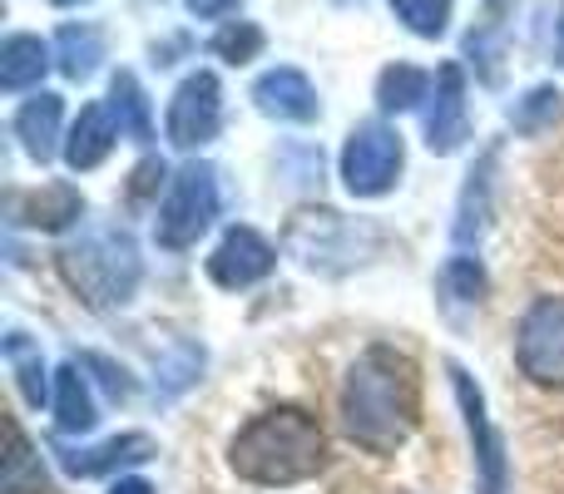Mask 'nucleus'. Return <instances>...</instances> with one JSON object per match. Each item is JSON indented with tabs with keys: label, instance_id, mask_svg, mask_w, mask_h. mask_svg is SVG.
<instances>
[{
	"label": "nucleus",
	"instance_id": "nucleus-21",
	"mask_svg": "<svg viewBox=\"0 0 564 494\" xmlns=\"http://www.w3.org/2000/svg\"><path fill=\"white\" fill-rule=\"evenodd\" d=\"M79 213H85V198H79L69 184H50V188H40V194L30 198L25 223L45 228V233H59V228H69Z\"/></svg>",
	"mask_w": 564,
	"mask_h": 494
},
{
	"label": "nucleus",
	"instance_id": "nucleus-3",
	"mask_svg": "<svg viewBox=\"0 0 564 494\" xmlns=\"http://www.w3.org/2000/svg\"><path fill=\"white\" fill-rule=\"evenodd\" d=\"M59 272L89 307H124L139 287V248L124 228H99L59 252Z\"/></svg>",
	"mask_w": 564,
	"mask_h": 494
},
{
	"label": "nucleus",
	"instance_id": "nucleus-15",
	"mask_svg": "<svg viewBox=\"0 0 564 494\" xmlns=\"http://www.w3.org/2000/svg\"><path fill=\"white\" fill-rule=\"evenodd\" d=\"M149 455H154V440L134 430V436H115L95 450H75V455H65V470L79 475V480H89V475H109V470H119V465H139V460H149Z\"/></svg>",
	"mask_w": 564,
	"mask_h": 494
},
{
	"label": "nucleus",
	"instance_id": "nucleus-27",
	"mask_svg": "<svg viewBox=\"0 0 564 494\" xmlns=\"http://www.w3.org/2000/svg\"><path fill=\"white\" fill-rule=\"evenodd\" d=\"M441 292H446V301H480L486 297V272H480L476 257H451L446 267H441Z\"/></svg>",
	"mask_w": 564,
	"mask_h": 494
},
{
	"label": "nucleus",
	"instance_id": "nucleus-18",
	"mask_svg": "<svg viewBox=\"0 0 564 494\" xmlns=\"http://www.w3.org/2000/svg\"><path fill=\"white\" fill-rule=\"evenodd\" d=\"M95 420H99V410H95V391H89L85 371L79 366L55 371V426L59 430H89Z\"/></svg>",
	"mask_w": 564,
	"mask_h": 494
},
{
	"label": "nucleus",
	"instance_id": "nucleus-28",
	"mask_svg": "<svg viewBox=\"0 0 564 494\" xmlns=\"http://www.w3.org/2000/svg\"><path fill=\"white\" fill-rule=\"evenodd\" d=\"M188 10H194L198 20H224V15H234L238 10V0H184Z\"/></svg>",
	"mask_w": 564,
	"mask_h": 494
},
{
	"label": "nucleus",
	"instance_id": "nucleus-2",
	"mask_svg": "<svg viewBox=\"0 0 564 494\" xmlns=\"http://www.w3.org/2000/svg\"><path fill=\"white\" fill-rule=\"evenodd\" d=\"M228 465L248 480V485H302L327 465V436H322L317 416L302 406H278L253 416L228 446Z\"/></svg>",
	"mask_w": 564,
	"mask_h": 494
},
{
	"label": "nucleus",
	"instance_id": "nucleus-16",
	"mask_svg": "<svg viewBox=\"0 0 564 494\" xmlns=\"http://www.w3.org/2000/svg\"><path fill=\"white\" fill-rule=\"evenodd\" d=\"M45 69H50V45L40 35H10L6 45H0V85H6L10 95L40 85Z\"/></svg>",
	"mask_w": 564,
	"mask_h": 494
},
{
	"label": "nucleus",
	"instance_id": "nucleus-29",
	"mask_svg": "<svg viewBox=\"0 0 564 494\" xmlns=\"http://www.w3.org/2000/svg\"><path fill=\"white\" fill-rule=\"evenodd\" d=\"M109 494H154V485H144V480H119Z\"/></svg>",
	"mask_w": 564,
	"mask_h": 494
},
{
	"label": "nucleus",
	"instance_id": "nucleus-31",
	"mask_svg": "<svg viewBox=\"0 0 564 494\" xmlns=\"http://www.w3.org/2000/svg\"><path fill=\"white\" fill-rule=\"evenodd\" d=\"M55 6H79V0H55Z\"/></svg>",
	"mask_w": 564,
	"mask_h": 494
},
{
	"label": "nucleus",
	"instance_id": "nucleus-24",
	"mask_svg": "<svg viewBox=\"0 0 564 494\" xmlns=\"http://www.w3.org/2000/svg\"><path fill=\"white\" fill-rule=\"evenodd\" d=\"M6 361H10V371H15L20 396H25L30 406H40V400H45V361H40V351L15 331V337L6 341Z\"/></svg>",
	"mask_w": 564,
	"mask_h": 494
},
{
	"label": "nucleus",
	"instance_id": "nucleus-1",
	"mask_svg": "<svg viewBox=\"0 0 564 494\" xmlns=\"http://www.w3.org/2000/svg\"><path fill=\"white\" fill-rule=\"evenodd\" d=\"M416 366L397 347H367L341 386V430L367 455H397L416 430Z\"/></svg>",
	"mask_w": 564,
	"mask_h": 494
},
{
	"label": "nucleus",
	"instance_id": "nucleus-20",
	"mask_svg": "<svg viewBox=\"0 0 564 494\" xmlns=\"http://www.w3.org/2000/svg\"><path fill=\"white\" fill-rule=\"evenodd\" d=\"M431 85H436V79H431L426 69L387 65V69H381V79H377V99H381V109L401 114V109H416L421 99H431Z\"/></svg>",
	"mask_w": 564,
	"mask_h": 494
},
{
	"label": "nucleus",
	"instance_id": "nucleus-17",
	"mask_svg": "<svg viewBox=\"0 0 564 494\" xmlns=\"http://www.w3.org/2000/svg\"><path fill=\"white\" fill-rule=\"evenodd\" d=\"M109 114H115L119 134L139 139L144 144L149 134H154V114H149V95L139 89V79L129 75V69H119L115 79H109Z\"/></svg>",
	"mask_w": 564,
	"mask_h": 494
},
{
	"label": "nucleus",
	"instance_id": "nucleus-11",
	"mask_svg": "<svg viewBox=\"0 0 564 494\" xmlns=\"http://www.w3.org/2000/svg\"><path fill=\"white\" fill-rule=\"evenodd\" d=\"M456 376V400L466 410V430H470V446H476V460H480V475H486V490L496 494L500 480H506V455H500V436L486 416V400H480V386H470V376L460 366H451Z\"/></svg>",
	"mask_w": 564,
	"mask_h": 494
},
{
	"label": "nucleus",
	"instance_id": "nucleus-22",
	"mask_svg": "<svg viewBox=\"0 0 564 494\" xmlns=\"http://www.w3.org/2000/svg\"><path fill=\"white\" fill-rule=\"evenodd\" d=\"M564 119V95L555 85H535L525 99H516V109H510V124L520 129V134H545V129H555Z\"/></svg>",
	"mask_w": 564,
	"mask_h": 494
},
{
	"label": "nucleus",
	"instance_id": "nucleus-25",
	"mask_svg": "<svg viewBox=\"0 0 564 494\" xmlns=\"http://www.w3.org/2000/svg\"><path fill=\"white\" fill-rule=\"evenodd\" d=\"M387 6H391V15L421 40L446 35V25H451V0H387Z\"/></svg>",
	"mask_w": 564,
	"mask_h": 494
},
{
	"label": "nucleus",
	"instance_id": "nucleus-23",
	"mask_svg": "<svg viewBox=\"0 0 564 494\" xmlns=\"http://www.w3.org/2000/svg\"><path fill=\"white\" fill-rule=\"evenodd\" d=\"M6 494H45V465H40V455L15 426H10V450H6Z\"/></svg>",
	"mask_w": 564,
	"mask_h": 494
},
{
	"label": "nucleus",
	"instance_id": "nucleus-9",
	"mask_svg": "<svg viewBox=\"0 0 564 494\" xmlns=\"http://www.w3.org/2000/svg\"><path fill=\"white\" fill-rule=\"evenodd\" d=\"M273 262H278V252L263 233H253V228H228L224 243L208 257V277L228 292H243V287H253V282H263L268 272H273Z\"/></svg>",
	"mask_w": 564,
	"mask_h": 494
},
{
	"label": "nucleus",
	"instance_id": "nucleus-14",
	"mask_svg": "<svg viewBox=\"0 0 564 494\" xmlns=\"http://www.w3.org/2000/svg\"><path fill=\"white\" fill-rule=\"evenodd\" d=\"M59 124H65V105H59V95H35V99H25V105H20L15 134H20V144H25V154L35 158V164L55 158Z\"/></svg>",
	"mask_w": 564,
	"mask_h": 494
},
{
	"label": "nucleus",
	"instance_id": "nucleus-13",
	"mask_svg": "<svg viewBox=\"0 0 564 494\" xmlns=\"http://www.w3.org/2000/svg\"><path fill=\"white\" fill-rule=\"evenodd\" d=\"M115 139H119V124H115V114H109V105H85L65 139V164L79 168V174L99 168L109 158V149H115Z\"/></svg>",
	"mask_w": 564,
	"mask_h": 494
},
{
	"label": "nucleus",
	"instance_id": "nucleus-12",
	"mask_svg": "<svg viewBox=\"0 0 564 494\" xmlns=\"http://www.w3.org/2000/svg\"><path fill=\"white\" fill-rule=\"evenodd\" d=\"M253 99H258L263 114L292 119V124H307V119L317 114V89H312V79L302 75V69H292V65L268 69V75L253 85Z\"/></svg>",
	"mask_w": 564,
	"mask_h": 494
},
{
	"label": "nucleus",
	"instance_id": "nucleus-26",
	"mask_svg": "<svg viewBox=\"0 0 564 494\" xmlns=\"http://www.w3.org/2000/svg\"><path fill=\"white\" fill-rule=\"evenodd\" d=\"M263 45H268V35L253 25V20H228V25L214 35V55H224L228 65H248V59H258Z\"/></svg>",
	"mask_w": 564,
	"mask_h": 494
},
{
	"label": "nucleus",
	"instance_id": "nucleus-8",
	"mask_svg": "<svg viewBox=\"0 0 564 494\" xmlns=\"http://www.w3.org/2000/svg\"><path fill=\"white\" fill-rule=\"evenodd\" d=\"M288 248L297 252L307 267H322V272H332L327 257L361 262V238H357V228H351L347 218L327 213V208H322V213H297V218H292Z\"/></svg>",
	"mask_w": 564,
	"mask_h": 494
},
{
	"label": "nucleus",
	"instance_id": "nucleus-19",
	"mask_svg": "<svg viewBox=\"0 0 564 494\" xmlns=\"http://www.w3.org/2000/svg\"><path fill=\"white\" fill-rule=\"evenodd\" d=\"M55 55L69 79H85V75H95V65L105 59V35H99L95 25H65L55 35Z\"/></svg>",
	"mask_w": 564,
	"mask_h": 494
},
{
	"label": "nucleus",
	"instance_id": "nucleus-10",
	"mask_svg": "<svg viewBox=\"0 0 564 494\" xmlns=\"http://www.w3.org/2000/svg\"><path fill=\"white\" fill-rule=\"evenodd\" d=\"M426 144L436 154L466 144V75L460 65H446L436 75V95H431V114H426Z\"/></svg>",
	"mask_w": 564,
	"mask_h": 494
},
{
	"label": "nucleus",
	"instance_id": "nucleus-6",
	"mask_svg": "<svg viewBox=\"0 0 564 494\" xmlns=\"http://www.w3.org/2000/svg\"><path fill=\"white\" fill-rule=\"evenodd\" d=\"M401 158H406V149L391 124H357L341 149V184L357 198H381L397 184Z\"/></svg>",
	"mask_w": 564,
	"mask_h": 494
},
{
	"label": "nucleus",
	"instance_id": "nucleus-4",
	"mask_svg": "<svg viewBox=\"0 0 564 494\" xmlns=\"http://www.w3.org/2000/svg\"><path fill=\"white\" fill-rule=\"evenodd\" d=\"M214 218H218V174L208 164H188L169 184L154 238H159V248H194Z\"/></svg>",
	"mask_w": 564,
	"mask_h": 494
},
{
	"label": "nucleus",
	"instance_id": "nucleus-30",
	"mask_svg": "<svg viewBox=\"0 0 564 494\" xmlns=\"http://www.w3.org/2000/svg\"><path fill=\"white\" fill-rule=\"evenodd\" d=\"M555 55H560V65H564V10H560V30H555Z\"/></svg>",
	"mask_w": 564,
	"mask_h": 494
},
{
	"label": "nucleus",
	"instance_id": "nucleus-5",
	"mask_svg": "<svg viewBox=\"0 0 564 494\" xmlns=\"http://www.w3.org/2000/svg\"><path fill=\"white\" fill-rule=\"evenodd\" d=\"M516 366L545 391H564V297H535L516 327Z\"/></svg>",
	"mask_w": 564,
	"mask_h": 494
},
{
	"label": "nucleus",
	"instance_id": "nucleus-7",
	"mask_svg": "<svg viewBox=\"0 0 564 494\" xmlns=\"http://www.w3.org/2000/svg\"><path fill=\"white\" fill-rule=\"evenodd\" d=\"M218 124H224V89H218V79L208 75V69H198V75H188L184 85L174 89V99H169V114H164L169 144L198 149L218 134Z\"/></svg>",
	"mask_w": 564,
	"mask_h": 494
}]
</instances>
